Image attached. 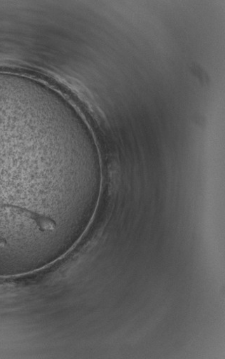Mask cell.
Segmentation results:
<instances>
[{
  "label": "cell",
  "mask_w": 225,
  "mask_h": 359,
  "mask_svg": "<svg viewBox=\"0 0 225 359\" xmlns=\"http://www.w3.org/2000/svg\"><path fill=\"white\" fill-rule=\"evenodd\" d=\"M41 109L0 95V244L48 232L68 195L71 164L44 161L53 151ZM58 162V161H54Z\"/></svg>",
  "instance_id": "6da1fadb"
}]
</instances>
